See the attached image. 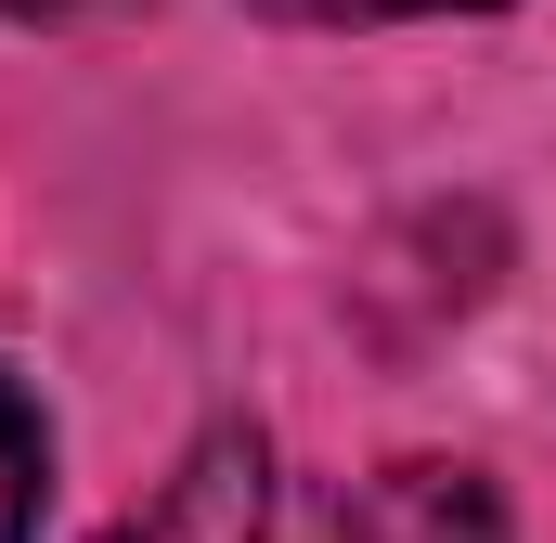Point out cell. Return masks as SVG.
<instances>
[{"label":"cell","instance_id":"4","mask_svg":"<svg viewBox=\"0 0 556 543\" xmlns=\"http://www.w3.org/2000/svg\"><path fill=\"white\" fill-rule=\"evenodd\" d=\"M0 13H39V26H52V13H91V0H0Z\"/></svg>","mask_w":556,"mask_h":543},{"label":"cell","instance_id":"3","mask_svg":"<svg viewBox=\"0 0 556 543\" xmlns=\"http://www.w3.org/2000/svg\"><path fill=\"white\" fill-rule=\"evenodd\" d=\"M273 13H311V26H389V13H492V0H273Z\"/></svg>","mask_w":556,"mask_h":543},{"label":"cell","instance_id":"2","mask_svg":"<svg viewBox=\"0 0 556 543\" xmlns=\"http://www.w3.org/2000/svg\"><path fill=\"white\" fill-rule=\"evenodd\" d=\"M104 543H273V453L247 440V427H220L181 479H168V505L130 518V531Z\"/></svg>","mask_w":556,"mask_h":543},{"label":"cell","instance_id":"1","mask_svg":"<svg viewBox=\"0 0 556 543\" xmlns=\"http://www.w3.org/2000/svg\"><path fill=\"white\" fill-rule=\"evenodd\" d=\"M337 543H505V505H492V479L479 466H376L350 505H337Z\"/></svg>","mask_w":556,"mask_h":543}]
</instances>
